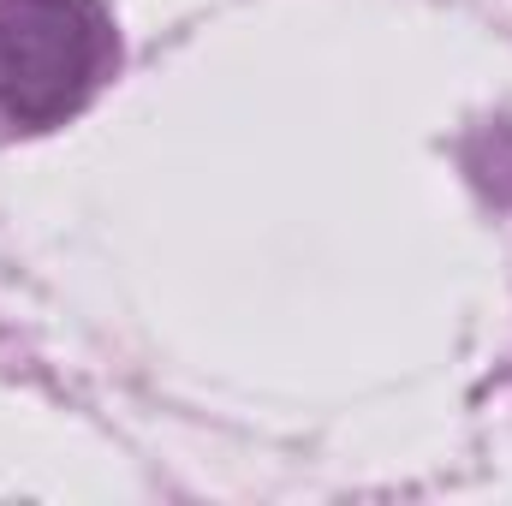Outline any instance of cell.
Returning <instances> with one entry per match:
<instances>
[{"label":"cell","mask_w":512,"mask_h":506,"mask_svg":"<svg viewBox=\"0 0 512 506\" xmlns=\"http://www.w3.org/2000/svg\"><path fill=\"white\" fill-rule=\"evenodd\" d=\"M120 36L102 0H0V120L66 126L114 78Z\"/></svg>","instance_id":"obj_1"}]
</instances>
